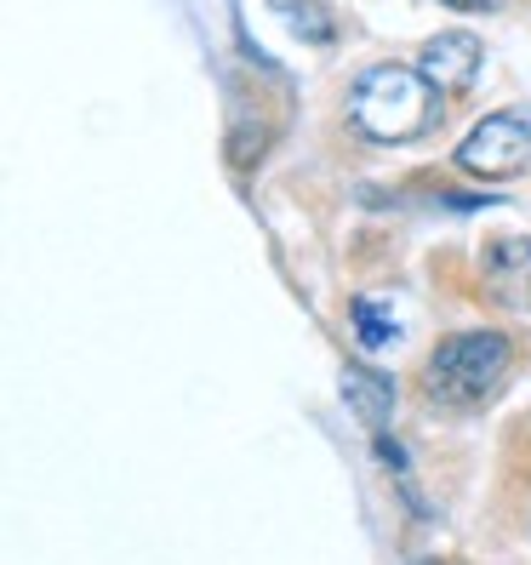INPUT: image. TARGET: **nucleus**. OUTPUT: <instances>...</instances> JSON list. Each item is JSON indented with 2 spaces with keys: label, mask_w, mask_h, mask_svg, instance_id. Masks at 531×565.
<instances>
[{
  "label": "nucleus",
  "mask_w": 531,
  "mask_h": 565,
  "mask_svg": "<svg viewBox=\"0 0 531 565\" xmlns=\"http://www.w3.org/2000/svg\"><path fill=\"white\" fill-rule=\"evenodd\" d=\"M412 565H446V559H435V554H417Z\"/></svg>",
  "instance_id": "nucleus-11"
},
{
  "label": "nucleus",
  "mask_w": 531,
  "mask_h": 565,
  "mask_svg": "<svg viewBox=\"0 0 531 565\" xmlns=\"http://www.w3.org/2000/svg\"><path fill=\"white\" fill-rule=\"evenodd\" d=\"M480 286L491 303L531 315V235H497L480 252Z\"/></svg>",
  "instance_id": "nucleus-6"
},
{
  "label": "nucleus",
  "mask_w": 531,
  "mask_h": 565,
  "mask_svg": "<svg viewBox=\"0 0 531 565\" xmlns=\"http://www.w3.org/2000/svg\"><path fill=\"white\" fill-rule=\"evenodd\" d=\"M480 63H486V46H480V35H469V29H440V35H428L417 46V70L428 75V86H435L440 97L469 92L480 81Z\"/></svg>",
  "instance_id": "nucleus-5"
},
{
  "label": "nucleus",
  "mask_w": 531,
  "mask_h": 565,
  "mask_svg": "<svg viewBox=\"0 0 531 565\" xmlns=\"http://www.w3.org/2000/svg\"><path fill=\"white\" fill-rule=\"evenodd\" d=\"M349 120L367 131L372 143H406L423 138L440 120V92L428 86V75L406 70V63H372L349 92Z\"/></svg>",
  "instance_id": "nucleus-2"
},
{
  "label": "nucleus",
  "mask_w": 531,
  "mask_h": 565,
  "mask_svg": "<svg viewBox=\"0 0 531 565\" xmlns=\"http://www.w3.org/2000/svg\"><path fill=\"white\" fill-rule=\"evenodd\" d=\"M509 365H514V343L503 331H457L423 360V401L440 412H480L486 401L503 394Z\"/></svg>",
  "instance_id": "nucleus-1"
},
{
  "label": "nucleus",
  "mask_w": 531,
  "mask_h": 565,
  "mask_svg": "<svg viewBox=\"0 0 531 565\" xmlns=\"http://www.w3.org/2000/svg\"><path fill=\"white\" fill-rule=\"evenodd\" d=\"M280 115H286V104H269L252 81H229V160L246 166L252 160H263L269 154V143H275V131H280Z\"/></svg>",
  "instance_id": "nucleus-4"
},
{
  "label": "nucleus",
  "mask_w": 531,
  "mask_h": 565,
  "mask_svg": "<svg viewBox=\"0 0 531 565\" xmlns=\"http://www.w3.org/2000/svg\"><path fill=\"white\" fill-rule=\"evenodd\" d=\"M446 7H463V12H503L509 0H446Z\"/></svg>",
  "instance_id": "nucleus-10"
},
{
  "label": "nucleus",
  "mask_w": 531,
  "mask_h": 565,
  "mask_svg": "<svg viewBox=\"0 0 531 565\" xmlns=\"http://www.w3.org/2000/svg\"><path fill=\"white\" fill-rule=\"evenodd\" d=\"M354 326H360V343H367V349H383L394 338V315H383L372 297H360V303H354Z\"/></svg>",
  "instance_id": "nucleus-9"
},
{
  "label": "nucleus",
  "mask_w": 531,
  "mask_h": 565,
  "mask_svg": "<svg viewBox=\"0 0 531 565\" xmlns=\"http://www.w3.org/2000/svg\"><path fill=\"white\" fill-rule=\"evenodd\" d=\"M452 160H457L469 178H486V183H503V178L531 172V109L486 115L469 138L457 143Z\"/></svg>",
  "instance_id": "nucleus-3"
},
{
  "label": "nucleus",
  "mask_w": 531,
  "mask_h": 565,
  "mask_svg": "<svg viewBox=\"0 0 531 565\" xmlns=\"http://www.w3.org/2000/svg\"><path fill=\"white\" fill-rule=\"evenodd\" d=\"M269 7L280 12V23L291 29V35L309 41V46H326L331 35H338V18H331V7H320V0H269Z\"/></svg>",
  "instance_id": "nucleus-8"
},
{
  "label": "nucleus",
  "mask_w": 531,
  "mask_h": 565,
  "mask_svg": "<svg viewBox=\"0 0 531 565\" xmlns=\"http://www.w3.org/2000/svg\"><path fill=\"white\" fill-rule=\"evenodd\" d=\"M343 401L354 406V417L372 428V435H383L389 428V417H394V377H383V372H367V365H349L343 372Z\"/></svg>",
  "instance_id": "nucleus-7"
}]
</instances>
